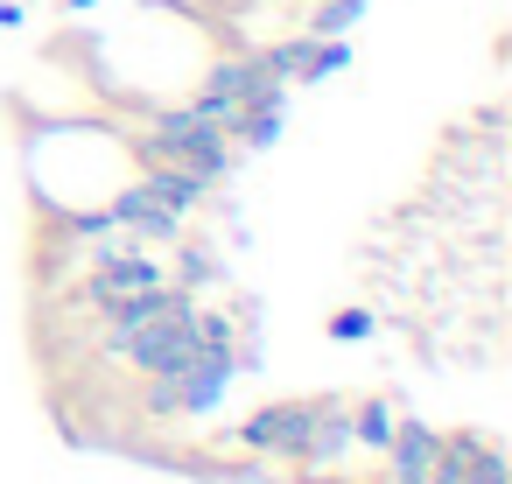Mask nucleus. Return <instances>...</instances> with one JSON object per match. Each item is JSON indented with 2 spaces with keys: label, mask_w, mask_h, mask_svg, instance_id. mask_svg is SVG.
I'll return each instance as SVG.
<instances>
[{
  "label": "nucleus",
  "mask_w": 512,
  "mask_h": 484,
  "mask_svg": "<svg viewBox=\"0 0 512 484\" xmlns=\"http://www.w3.org/2000/svg\"><path fill=\"white\" fill-rule=\"evenodd\" d=\"M435 442H442V428H428V421L400 414V421H393V435L379 442V484H428Z\"/></svg>",
  "instance_id": "6"
},
{
  "label": "nucleus",
  "mask_w": 512,
  "mask_h": 484,
  "mask_svg": "<svg viewBox=\"0 0 512 484\" xmlns=\"http://www.w3.org/2000/svg\"><path fill=\"white\" fill-rule=\"evenodd\" d=\"M99 218H106L113 232H127V239H141V246H176V239H183V225H190V218H176V211L141 183V176H134L127 190H113Z\"/></svg>",
  "instance_id": "3"
},
{
  "label": "nucleus",
  "mask_w": 512,
  "mask_h": 484,
  "mask_svg": "<svg viewBox=\"0 0 512 484\" xmlns=\"http://www.w3.org/2000/svg\"><path fill=\"white\" fill-rule=\"evenodd\" d=\"M197 92H211V99H225V106H239V113H246V106H267V99H288V85L260 64V50H253V57H246V50H239V57H218Z\"/></svg>",
  "instance_id": "5"
},
{
  "label": "nucleus",
  "mask_w": 512,
  "mask_h": 484,
  "mask_svg": "<svg viewBox=\"0 0 512 484\" xmlns=\"http://www.w3.org/2000/svg\"><path fill=\"white\" fill-rule=\"evenodd\" d=\"M309 428H316V400H267V407H253V414L232 428V442H239V449H253V456L302 463Z\"/></svg>",
  "instance_id": "2"
},
{
  "label": "nucleus",
  "mask_w": 512,
  "mask_h": 484,
  "mask_svg": "<svg viewBox=\"0 0 512 484\" xmlns=\"http://www.w3.org/2000/svg\"><path fill=\"white\" fill-rule=\"evenodd\" d=\"M127 148H134V162L148 169V162H169V169H190L197 183H225L232 176V162H239V148L218 134V127H204L190 106H155L134 134H127Z\"/></svg>",
  "instance_id": "1"
},
{
  "label": "nucleus",
  "mask_w": 512,
  "mask_h": 484,
  "mask_svg": "<svg viewBox=\"0 0 512 484\" xmlns=\"http://www.w3.org/2000/svg\"><path fill=\"white\" fill-rule=\"evenodd\" d=\"M365 323H372V316H365V309H337V316H330V330H337V337H358V330H365Z\"/></svg>",
  "instance_id": "9"
},
{
  "label": "nucleus",
  "mask_w": 512,
  "mask_h": 484,
  "mask_svg": "<svg viewBox=\"0 0 512 484\" xmlns=\"http://www.w3.org/2000/svg\"><path fill=\"white\" fill-rule=\"evenodd\" d=\"M393 421H400V407H393L386 393H372V400H351V442L379 449V442L393 435Z\"/></svg>",
  "instance_id": "7"
},
{
  "label": "nucleus",
  "mask_w": 512,
  "mask_h": 484,
  "mask_svg": "<svg viewBox=\"0 0 512 484\" xmlns=\"http://www.w3.org/2000/svg\"><path fill=\"white\" fill-rule=\"evenodd\" d=\"M470 484H512V470H505V449H498V435L484 442V456H477V470H470Z\"/></svg>",
  "instance_id": "8"
},
{
  "label": "nucleus",
  "mask_w": 512,
  "mask_h": 484,
  "mask_svg": "<svg viewBox=\"0 0 512 484\" xmlns=\"http://www.w3.org/2000/svg\"><path fill=\"white\" fill-rule=\"evenodd\" d=\"M260 64L281 78V85H316V78H330V71H344L351 64V50H344V36H288V43H274V50H260Z\"/></svg>",
  "instance_id": "4"
}]
</instances>
